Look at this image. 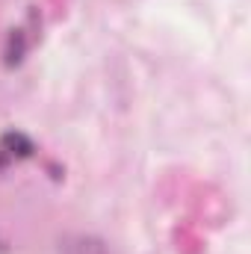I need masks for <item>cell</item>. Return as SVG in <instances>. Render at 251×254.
Instances as JSON below:
<instances>
[{
    "label": "cell",
    "instance_id": "6da1fadb",
    "mask_svg": "<svg viewBox=\"0 0 251 254\" xmlns=\"http://www.w3.org/2000/svg\"><path fill=\"white\" fill-rule=\"evenodd\" d=\"M60 254H107V246L89 234H68L60 240Z\"/></svg>",
    "mask_w": 251,
    "mask_h": 254
}]
</instances>
